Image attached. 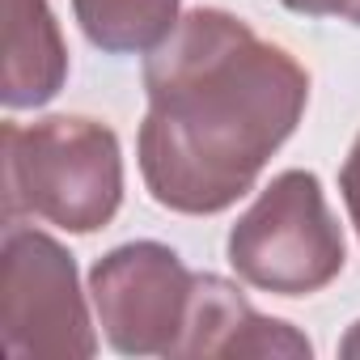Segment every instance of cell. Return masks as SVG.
Here are the masks:
<instances>
[{
	"mask_svg": "<svg viewBox=\"0 0 360 360\" xmlns=\"http://www.w3.org/2000/svg\"><path fill=\"white\" fill-rule=\"evenodd\" d=\"M148 123L140 131L144 178L157 204L221 212L292 136L309 81L242 22L217 9L191 13L148 60Z\"/></svg>",
	"mask_w": 360,
	"mask_h": 360,
	"instance_id": "obj_1",
	"label": "cell"
},
{
	"mask_svg": "<svg viewBox=\"0 0 360 360\" xmlns=\"http://www.w3.org/2000/svg\"><path fill=\"white\" fill-rule=\"evenodd\" d=\"M233 267L271 292L301 297L343 267V238L322 204L314 174L288 169L229 233Z\"/></svg>",
	"mask_w": 360,
	"mask_h": 360,
	"instance_id": "obj_2",
	"label": "cell"
},
{
	"mask_svg": "<svg viewBox=\"0 0 360 360\" xmlns=\"http://www.w3.org/2000/svg\"><path fill=\"white\" fill-rule=\"evenodd\" d=\"M30 204L68 229H98L119 208V144L85 119H51L34 136Z\"/></svg>",
	"mask_w": 360,
	"mask_h": 360,
	"instance_id": "obj_3",
	"label": "cell"
},
{
	"mask_svg": "<svg viewBox=\"0 0 360 360\" xmlns=\"http://www.w3.org/2000/svg\"><path fill=\"white\" fill-rule=\"evenodd\" d=\"M178 0H77V18L102 51H144L174 26Z\"/></svg>",
	"mask_w": 360,
	"mask_h": 360,
	"instance_id": "obj_4",
	"label": "cell"
},
{
	"mask_svg": "<svg viewBox=\"0 0 360 360\" xmlns=\"http://www.w3.org/2000/svg\"><path fill=\"white\" fill-rule=\"evenodd\" d=\"M343 195H347V208H352L356 229H360V140H356V148H352V157L343 165Z\"/></svg>",
	"mask_w": 360,
	"mask_h": 360,
	"instance_id": "obj_5",
	"label": "cell"
},
{
	"mask_svg": "<svg viewBox=\"0 0 360 360\" xmlns=\"http://www.w3.org/2000/svg\"><path fill=\"white\" fill-rule=\"evenodd\" d=\"M284 5L297 13H347L352 0H284Z\"/></svg>",
	"mask_w": 360,
	"mask_h": 360,
	"instance_id": "obj_6",
	"label": "cell"
},
{
	"mask_svg": "<svg viewBox=\"0 0 360 360\" xmlns=\"http://www.w3.org/2000/svg\"><path fill=\"white\" fill-rule=\"evenodd\" d=\"M343 18H347V22H356V26H360V0H352V5H347V13H343Z\"/></svg>",
	"mask_w": 360,
	"mask_h": 360,
	"instance_id": "obj_7",
	"label": "cell"
}]
</instances>
